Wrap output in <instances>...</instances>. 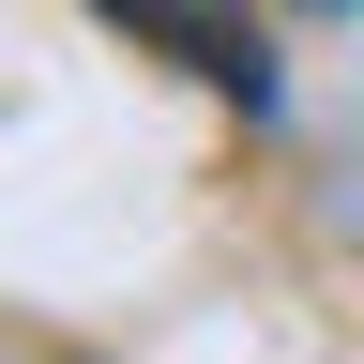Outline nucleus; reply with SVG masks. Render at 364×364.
<instances>
[{
	"label": "nucleus",
	"instance_id": "f257e3e1",
	"mask_svg": "<svg viewBox=\"0 0 364 364\" xmlns=\"http://www.w3.org/2000/svg\"><path fill=\"white\" fill-rule=\"evenodd\" d=\"M91 16H107V31H136V46H152L167 76L228 91L243 122L273 107V46H258V16H243V0H91Z\"/></svg>",
	"mask_w": 364,
	"mask_h": 364
},
{
	"label": "nucleus",
	"instance_id": "f03ea898",
	"mask_svg": "<svg viewBox=\"0 0 364 364\" xmlns=\"http://www.w3.org/2000/svg\"><path fill=\"white\" fill-rule=\"evenodd\" d=\"M304 16H349V0H304Z\"/></svg>",
	"mask_w": 364,
	"mask_h": 364
}]
</instances>
